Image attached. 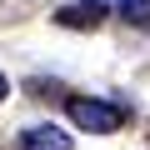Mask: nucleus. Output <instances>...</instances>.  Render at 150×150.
<instances>
[{
	"label": "nucleus",
	"instance_id": "7ed1b4c3",
	"mask_svg": "<svg viewBox=\"0 0 150 150\" xmlns=\"http://www.w3.org/2000/svg\"><path fill=\"white\" fill-rule=\"evenodd\" d=\"M55 20H60V25H70V30H95V25H100V15H95V10H85L80 0H75V5H65V10H55Z\"/></svg>",
	"mask_w": 150,
	"mask_h": 150
},
{
	"label": "nucleus",
	"instance_id": "423d86ee",
	"mask_svg": "<svg viewBox=\"0 0 150 150\" xmlns=\"http://www.w3.org/2000/svg\"><path fill=\"white\" fill-rule=\"evenodd\" d=\"M5 90H10V80H5V75H0V100H5Z\"/></svg>",
	"mask_w": 150,
	"mask_h": 150
},
{
	"label": "nucleus",
	"instance_id": "f03ea898",
	"mask_svg": "<svg viewBox=\"0 0 150 150\" xmlns=\"http://www.w3.org/2000/svg\"><path fill=\"white\" fill-rule=\"evenodd\" d=\"M20 150H70V135L55 125H30L20 135Z\"/></svg>",
	"mask_w": 150,
	"mask_h": 150
},
{
	"label": "nucleus",
	"instance_id": "20e7f679",
	"mask_svg": "<svg viewBox=\"0 0 150 150\" xmlns=\"http://www.w3.org/2000/svg\"><path fill=\"white\" fill-rule=\"evenodd\" d=\"M130 25H140V30H150V0H120V5H115Z\"/></svg>",
	"mask_w": 150,
	"mask_h": 150
},
{
	"label": "nucleus",
	"instance_id": "f257e3e1",
	"mask_svg": "<svg viewBox=\"0 0 150 150\" xmlns=\"http://www.w3.org/2000/svg\"><path fill=\"white\" fill-rule=\"evenodd\" d=\"M65 110H70V120L80 125V130H95V135H110V130L125 125V105H115V100H95V95H70Z\"/></svg>",
	"mask_w": 150,
	"mask_h": 150
},
{
	"label": "nucleus",
	"instance_id": "39448f33",
	"mask_svg": "<svg viewBox=\"0 0 150 150\" xmlns=\"http://www.w3.org/2000/svg\"><path fill=\"white\" fill-rule=\"evenodd\" d=\"M80 5H85V10H95V15L105 20V10H115V5H120V0H80Z\"/></svg>",
	"mask_w": 150,
	"mask_h": 150
}]
</instances>
